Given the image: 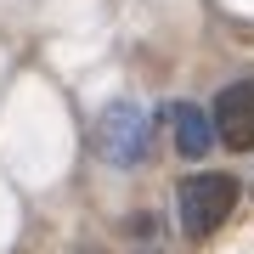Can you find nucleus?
I'll use <instances>...</instances> for the list:
<instances>
[{"label": "nucleus", "mask_w": 254, "mask_h": 254, "mask_svg": "<svg viewBox=\"0 0 254 254\" xmlns=\"http://www.w3.org/2000/svg\"><path fill=\"white\" fill-rule=\"evenodd\" d=\"M170 119H175V153L181 158H203L209 141H215V119H209L198 102H175Z\"/></svg>", "instance_id": "nucleus-4"}, {"label": "nucleus", "mask_w": 254, "mask_h": 254, "mask_svg": "<svg viewBox=\"0 0 254 254\" xmlns=\"http://www.w3.org/2000/svg\"><path fill=\"white\" fill-rule=\"evenodd\" d=\"M147 147H153V125H147V113L136 102H113V108H102L96 119V153L119 164V170H130V164L147 158Z\"/></svg>", "instance_id": "nucleus-2"}, {"label": "nucleus", "mask_w": 254, "mask_h": 254, "mask_svg": "<svg viewBox=\"0 0 254 254\" xmlns=\"http://www.w3.org/2000/svg\"><path fill=\"white\" fill-rule=\"evenodd\" d=\"M215 136L232 147V153H249L254 147V79L243 85H226V91L215 96Z\"/></svg>", "instance_id": "nucleus-3"}, {"label": "nucleus", "mask_w": 254, "mask_h": 254, "mask_svg": "<svg viewBox=\"0 0 254 254\" xmlns=\"http://www.w3.org/2000/svg\"><path fill=\"white\" fill-rule=\"evenodd\" d=\"M232 209H237V181H232V175L203 170V175H187V181H181V226H187V237L220 232Z\"/></svg>", "instance_id": "nucleus-1"}]
</instances>
